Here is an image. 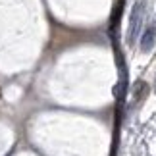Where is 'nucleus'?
Here are the masks:
<instances>
[{
  "mask_svg": "<svg viewBox=\"0 0 156 156\" xmlns=\"http://www.w3.org/2000/svg\"><path fill=\"white\" fill-rule=\"evenodd\" d=\"M145 10H147V0H137L133 10L129 16V23H127V43L133 44L135 39L139 37L143 21H145Z\"/></svg>",
  "mask_w": 156,
  "mask_h": 156,
  "instance_id": "obj_1",
  "label": "nucleus"
},
{
  "mask_svg": "<svg viewBox=\"0 0 156 156\" xmlns=\"http://www.w3.org/2000/svg\"><path fill=\"white\" fill-rule=\"evenodd\" d=\"M154 44H156V20L143 31L141 41H139V46L143 52H151L154 48Z\"/></svg>",
  "mask_w": 156,
  "mask_h": 156,
  "instance_id": "obj_2",
  "label": "nucleus"
}]
</instances>
